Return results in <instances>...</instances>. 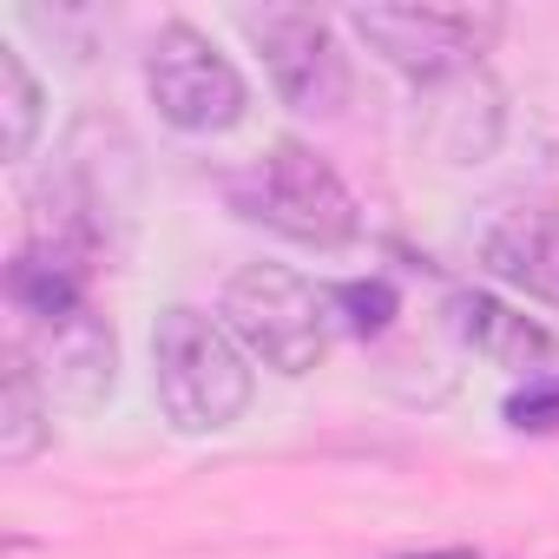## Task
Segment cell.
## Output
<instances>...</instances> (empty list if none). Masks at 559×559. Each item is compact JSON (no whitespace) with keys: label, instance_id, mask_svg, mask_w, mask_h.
Returning <instances> with one entry per match:
<instances>
[{"label":"cell","instance_id":"9","mask_svg":"<svg viewBox=\"0 0 559 559\" xmlns=\"http://www.w3.org/2000/svg\"><path fill=\"white\" fill-rule=\"evenodd\" d=\"M507 139V93L487 67L421 86V145L441 165H487Z\"/></svg>","mask_w":559,"mask_h":559},{"label":"cell","instance_id":"13","mask_svg":"<svg viewBox=\"0 0 559 559\" xmlns=\"http://www.w3.org/2000/svg\"><path fill=\"white\" fill-rule=\"evenodd\" d=\"M330 304H336V317H343L356 336H382V330L395 323V310H402V297H395V284H389V276L336 284V290H330Z\"/></svg>","mask_w":559,"mask_h":559},{"label":"cell","instance_id":"14","mask_svg":"<svg viewBox=\"0 0 559 559\" xmlns=\"http://www.w3.org/2000/svg\"><path fill=\"white\" fill-rule=\"evenodd\" d=\"M507 421L513 428H559V376H526L520 395H507Z\"/></svg>","mask_w":559,"mask_h":559},{"label":"cell","instance_id":"6","mask_svg":"<svg viewBox=\"0 0 559 559\" xmlns=\"http://www.w3.org/2000/svg\"><path fill=\"white\" fill-rule=\"evenodd\" d=\"M237 27L263 53L270 93L284 99L290 112H304V119H343V106L356 99V73H349L343 34H336L330 14L257 8V14H237Z\"/></svg>","mask_w":559,"mask_h":559},{"label":"cell","instance_id":"2","mask_svg":"<svg viewBox=\"0 0 559 559\" xmlns=\"http://www.w3.org/2000/svg\"><path fill=\"white\" fill-rule=\"evenodd\" d=\"M217 323L237 336V349L257 369L304 382L330 356L336 304H330V290H317L290 263H243V270H230V284L217 297Z\"/></svg>","mask_w":559,"mask_h":559},{"label":"cell","instance_id":"12","mask_svg":"<svg viewBox=\"0 0 559 559\" xmlns=\"http://www.w3.org/2000/svg\"><path fill=\"white\" fill-rule=\"evenodd\" d=\"M47 126V86L34 80L27 53L0 40V132H8V158H34Z\"/></svg>","mask_w":559,"mask_h":559},{"label":"cell","instance_id":"15","mask_svg":"<svg viewBox=\"0 0 559 559\" xmlns=\"http://www.w3.org/2000/svg\"><path fill=\"white\" fill-rule=\"evenodd\" d=\"M389 559H480L474 546H415V552H389Z\"/></svg>","mask_w":559,"mask_h":559},{"label":"cell","instance_id":"10","mask_svg":"<svg viewBox=\"0 0 559 559\" xmlns=\"http://www.w3.org/2000/svg\"><path fill=\"white\" fill-rule=\"evenodd\" d=\"M448 330H454L474 356H487V362H500V369H513V376H539V362L559 356V336H552V330H539L533 317L507 310V304L487 297V290H454V297H448Z\"/></svg>","mask_w":559,"mask_h":559},{"label":"cell","instance_id":"11","mask_svg":"<svg viewBox=\"0 0 559 559\" xmlns=\"http://www.w3.org/2000/svg\"><path fill=\"white\" fill-rule=\"evenodd\" d=\"M8 376H0V461L8 467H27L47 454L53 441V395L40 389L34 362L8 343V362H0Z\"/></svg>","mask_w":559,"mask_h":559},{"label":"cell","instance_id":"3","mask_svg":"<svg viewBox=\"0 0 559 559\" xmlns=\"http://www.w3.org/2000/svg\"><path fill=\"white\" fill-rule=\"evenodd\" d=\"M230 204L237 217L290 237L304 250H343L362 237V204L356 191L336 178V165L304 145V139H276L263 145L237 178H230Z\"/></svg>","mask_w":559,"mask_h":559},{"label":"cell","instance_id":"4","mask_svg":"<svg viewBox=\"0 0 559 559\" xmlns=\"http://www.w3.org/2000/svg\"><path fill=\"white\" fill-rule=\"evenodd\" d=\"M343 27L421 93L487 67L493 40L507 34V14L500 8H349Z\"/></svg>","mask_w":559,"mask_h":559},{"label":"cell","instance_id":"7","mask_svg":"<svg viewBox=\"0 0 559 559\" xmlns=\"http://www.w3.org/2000/svg\"><path fill=\"white\" fill-rule=\"evenodd\" d=\"M14 349L34 362L40 389L60 408H99L119 382V336L93 297L73 310H53L40 323H14Z\"/></svg>","mask_w":559,"mask_h":559},{"label":"cell","instance_id":"5","mask_svg":"<svg viewBox=\"0 0 559 559\" xmlns=\"http://www.w3.org/2000/svg\"><path fill=\"white\" fill-rule=\"evenodd\" d=\"M145 99L185 139H224L250 119V80L191 21H165L145 47Z\"/></svg>","mask_w":559,"mask_h":559},{"label":"cell","instance_id":"8","mask_svg":"<svg viewBox=\"0 0 559 559\" xmlns=\"http://www.w3.org/2000/svg\"><path fill=\"white\" fill-rule=\"evenodd\" d=\"M474 257L493 284L559 310V204H539V198L487 204V217L474 224Z\"/></svg>","mask_w":559,"mask_h":559},{"label":"cell","instance_id":"1","mask_svg":"<svg viewBox=\"0 0 559 559\" xmlns=\"http://www.w3.org/2000/svg\"><path fill=\"white\" fill-rule=\"evenodd\" d=\"M152 395L178 435H224L257 395V362L217 317L171 304L152 323Z\"/></svg>","mask_w":559,"mask_h":559}]
</instances>
